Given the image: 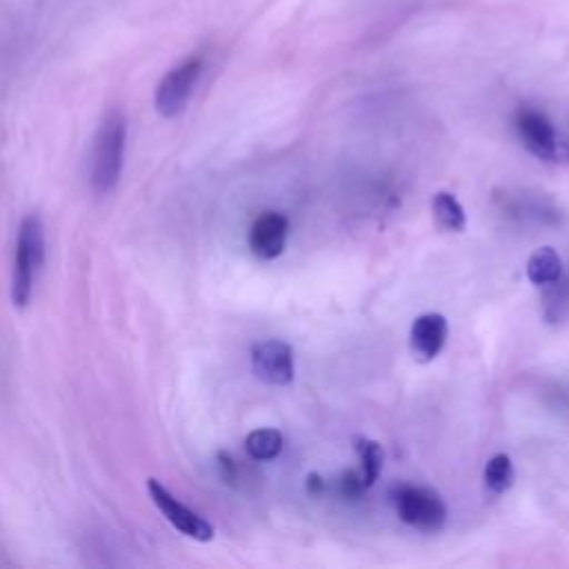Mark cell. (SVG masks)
I'll list each match as a JSON object with an SVG mask.
<instances>
[{
    "mask_svg": "<svg viewBox=\"0 0 569 569\" xmlns=\"http://www.w3.org/2000/svg\"><path fill=\"white\" fill-rule=\"evenodd\" d=\"M127 140V122L120 111H109L98 127L93 153H91V189L98 196H107L118 184L122 171Z\"/></svg>",
    "mask_w": 569,
    "mask_h": 569,
    "instance_id": "6da1fadb",
    "label": "cell"
},
{
    "mask_svg": "<svg viewBox=\"0 0 569 569\" xmlns=\"http://www.w3.org/2000/svg\"><path fill=\"white\" fill-rule=\"evenodd\" d=\"M44 260V227L40 216L29 213L22 218L16 238L13 273H11V300L16 307H24L33 291V280Z\"/></svg>",
    "mask_w": 569,
    "mask_h": 569,
    "instance_id": "7a4b0ae2",
    "label": "cell"
},
{
    "mask_svg": "<svg viewBox=\"0 0 569 569\" xmlns=\"http://www.w3.org/2000/svg\"><path fill=\"white\" fill-rule=\"evenodd\" d=\"M391 498L400 520L418 531L436 533L447 522V507L442 498L427 487L402 485V487H396Z\"/></svg>",
    "mask_w": 569,
    "mask_h": 569,
    "instance_id": "3957f363",
    "label": "cell"
},
{
    "mask_svg": "<svg viewBox=\"0 0 569 569\" xmlns=\"http://www.w3.org/2000/svg\"><path fill=\"white\" fill-rule=\"evenodd\" d=\"M200 71H202V58L191 56L182 60L178 67H173L158 82L153 93V104L162 118H173L187 107L191 91L200 78Z\"/></svg>",
    "mask_w": 569,
    "mask_h": 569,
    "instance_id": "277c9868",
    "label": "cell"
},
{
    "mask_svg": "<svg viewBox=\"0 0 569 569\" xmlns=\"http://www.w3.org/2000/svg\"><path fill=\"white\" fill-rule=\"evenodd\" d=\"M516 129L522 140V144L540 160L558 162L567 156V149L556 131V127L549 122V118L536 109H520L516 113Z\"/></svg>",
    "mask_w": 569,
    "mask_h": 569,
    "instance_id": "5b68a950",
    "label": "cell"
},
{
    "mask_svg": "<svg viewBox=\"0 0 569 569\" xmlns=\"http://www.w3.org/2000/svg\"><path fill=\"white\" fill-rule=\"evenodd\" d=\"M147 489L149 496L153 500V505L160 509V513L184 536L200 540V542H209L213 538V527L209 520H204L202 516H198L196 511H191L189 507H184L176 496L169 493V489L156 480L149 478L147 480Z\"/></svg>",
    "mask_w": 569,
    "mask_h": 569,
    "instance_id": "8992f818",
    "label": "cell"
},
{
    "mask_svg": "<svg viewBox=\"0 0 569 569\" xmlns=\"http://www.w3.org/2000/svg\"><path fill=\"white\" fill-rule=\"evenodd\" d=\"M251 369L267 385H289L296 376L293 351L287 342L269 338L251 347Z\"/></svg>",
    "mask_w": 569,
    "mask_h": 569,
    "instance_id": "52a82bcc",
    "label": "cell"
},
{
    "mask_svg": "<svg viewBox=\"0 0 569 569\" xmlns=\"http://www.w3.org/2000/svg\"><path fill=\"white\" fill-rule=\"evenodd\" d=\"M289 220L278 211L260 213L249 229V249L258 260H273L287 247Z\"/></svg>",
    "mask_w": 569,
    "mask_h": 569,
    "instance_id": "ba28073f",
    "label": "cell"
},
{
    "mask_svg": "<svg viewBox=\"0 0 569 569\" xmlns=\"http://www.w3.org/2000/svg\"><path fill=\"white\" fill-rule=\"evenodd\" d=\"M449 325L442 313H422L413 320L409 331V347L418 362H431L445 347Z\"/></svg>",
    "mask_w": 569,
    "mask_h": 569,
    "instance_id": "9c48e42d",
    "label": "cell"
},
{
    "mask_svg": "<svg viewBox=\"0 0 569 569\" xmlns=\"http://www.w3.org/2000/svg\"><path fill=\"white\" fill-rule=\"evenodd\" d=\"M527 280L536 287L556 284L562 278V258L553 247H538L527 258Z\"/></svg>",
    "mask_w": 569,
    "mask_h": 569,
    "instance_id": "30bf717a",
    "label": "cell"
},
{
    "mask_svg": "<svg viewBox=\"0 0 569 569\" xmlns=\"http://www.w3.org/2000/svg\"><path fill=\"white\" fill-rule=\"evenodd\" d=\"M431 213H433L436 224H438L442 231L460 233V231H465V227H467L465 207H462L460 200H458L453 193H449V191H438V193H433V198H431Z\"/></svg>",
    "mask_w": 569,
    "mask_h": 569,
    "instance_id": "8fae6325",
    "label": "cell"
},
{
    "mask_svg": "<svg viewBox=\"0 0 569 569\" xmlns=\"http://www.w3.org/2000/svg\"><path fill=\"white\" fill-rule=\"evenodd\" d=\"M284 447V438L278 429H253L247 438H244V449L247 453L258 460V462H264V460H273L280 456Z\"/></svg>",
    "mask_w": 569,
    "mask_h": 569,
    "instance_id": "7c38bea8",
    "label": "cell"
},
{
    "mask_svg": "<svg viewBox=\"0 0 569 569\" xmlns=\"http://www.w3.org/2000/svg\"><path fill=\"white\" fill-rule=\"evenodd\" d=\"M516 480V471H513V462L507 453H496L487 460L485 465V487L500 496L507 493L513 487Z\"/></svg>",
    "mask_w": 569,
    "mask_h": 569,
    "instance_id": "4fadbf2b",
    "label": "cell"
},
{
    "mask_svg": "<svg viewBox=\"0 0 569 569\" xmlns=\"http://www.w3.org/2000/svg\"><path fill=\"white\" fill-rule=\"evenodd\" d=\"M356 451L360 458L362 485H365V489H369L376 485V480L382 471V460H385L382 447L371 438H356Z\"/></svg>",
    "mask_w": 569,
    "mask_h": 569,
    "instance_id": "5bb4252c",
    "label": "cell"
},
{
    "mask_svg": "<svg viewBox=\"0 0 569 569\" xmlns=\"http://www.w3.org/2000/svg\"><path fill=\"white\" fill-rule=\"evenodd\" d=\"M338 487H340V493H342L345 498H358V496L365 491L362 478H360V473H356V471H347V473L340 478Z\"/></svg>",
    "mask_w": 569,
    "mask_h": 569,
    "instance_id": "9a60e30c",
    "label": "cell"
},
{
    "mask_svg": "<svg viewBox=\"0 0 569 569\" xmlns=\"http://www.w3.org/2000/svg\"><path fill=\"white\" fill-rule=\"evenodd\" d=\"M218 467H220V473L227 482H233L236 480V462L229 453H218Z\"/></svg>",
    "mask_w": 569,
    "mask_h": 569,
    "instance_id": "2e32d148",
    "label": "cell"
},
{
    "mask_svg": "<svg viewBox=\"0 0 569 569\" xmlns=\"http://www.w3.org/2000/svg\"><path fill=\"white\" fill-rule=\"evenodd\" d=\"M325 480L318 476V473H309L307 476V491L311 493V496H318V493H322L325 491Z\"/></svg>",
    "mask_w": 569,
    "mask_h": 569,
    "instance_id": "e0dca14e",
    "label": "cell"
}]
</instances>
